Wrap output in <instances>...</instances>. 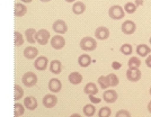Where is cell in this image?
Wrapping results in <instances>:
<instances>
[{"label":"cell","mask_w":151,"mask_h":117,"mask_svg":"<svg viewBox=\"0 0 151 117\" xmlns=\"http://www.w3.org/2000/svg\"><path fill=\"white\" fill-rule=\"evenodd\" d=\"M96 47H97V42L95 41L93 37L86 36L80 41V49L83 50V51H86V52L95 51Z\"/></svg>","instance_id":"1"},{"label":"cell","mask_w":151,"mask_h":117,"mask_svg":"<svg viewBox=\"0 0 151 117\" xmlns=\"http://www.w3.org/2000/svg\"><path fill=\"white\" fill-rule=\"evenodd\" d=\"M108 16L114 20H120V19L124 18L125 11L121 6L115 5V6H112L108 9Z\"/></svg>","instance_id":"2"},{"label":"cell","mask_w":151,"mask_h":117,"mask_svg":"<svg viewBox=\"0 0 151 117\" xmlns=\"http://www.w3.org/2000/svg\"><path fill=\"white\" fill-rule=\"evenodd\" d=\"M22 81L24 83V86L28 87V88H32L34 87L36 83H37V75L34 73V72H26L23 78H22Z\"/></svg>","instance_id":"3"},{"label":"cell","mask_w":151,"mask_h":117,"mask_svg":"<svg viewBox=\"0 0 151 117\" xmlns=\"http://www.w3.org/2000/svg\"><path fill=\"white\" fill-rule=\"evenodd\" d=\"M35 39L40 45H46L50 39V32L46 29H40L38 32H36Z\"/></svg>","instance_id":"4"},{"label":"cell","mask_w":151,"mask_h":117,"mask_svg":"<svg viewBox=\"0 0 151 117\" xmlns=\"http://www.w3.org/2000/svg\"><path fill=\"white\" fill-rule=\"evenodd\" d=\"M121 31L125 35H132L133 33L137 31V25L132 20H125L121 26Z\"/></svg>","instance_id":"5"},{"label":"cell","mask_w":151,"mask_h":117,"mask_svg":"<svg viewBox=\"0 0 151 117\" xmlns=\"http://www.w3.org/2000/svg\"><path fill=\"white\" fill-rule=\"evenodd\" d=\"M53 31L58 34H65L68 32V26L65 24V22L62 19H58L53 23Z\"/></svg>","instance_id":"6"},{"label":"cell","mask_w":151,"mask_h":117,"mask_svg":"<svg viewBox=\"0 0 151 117\" xmlns=\"http://www.w3.org/2000/svg\"><path fill=\"white\" fill-rule=\"evenodd\" d=\"M126 78L131 82H137L141 79V71L139 69H131L129 68L126 71Z\"/></svg>","instance_id":"7"},{"label":"cell","mask_w":151,"mask_h":117,"mask_svg":"<svg viewBox=\"0 0 151 117\" xmlns=\"http://www.w3.org/2000/svg\"><path fill=\"white\" fill-rule=\"evenodd\" d=\"M51 46L55 50H61L65 45V39L61 35H55L51 38Z\"/></svg>","instance_id":"8"},{"label":"cell","mask_w":151,"mask_h":117,"mask_svg":"<svg viewBox=\"0 0 151 117\" xmlns=\"http://www.w3.org/2000/svg\"><path fill=\"white\" fill-rule=\"evenodd\" d=\"M95 37L99 41H105L109 37V29L105 26H99L95 31Z\"/></svg>","instance_id":"9"},{"label":"cell","mask_w":151,"mask_h":117,"mask_svg":"<svg viewBox=\"0 0 151 117\" xmlns=\"http://www.w3.org/2000/svg\"><path fill=\"white\" fill-rule=\"evenodd\" d=\"M119 98V95L115 90H106L103 93V100L107 104H114Z\"/></svg>","instance_id":"10"},{"label":"cell","mask_w":151,"mask_h":117,"mask_svg":"<svg viewBox=\"0 0 151 117\" xmlns=\"http://www.w3.org/2000/svg\"><path fill=\"white\" fill-rule=\"evenodd\" d=\"M47 63H49L47 57L38 56L37 59H35V61H34V68L38 71H44L45 69L47 68Z\"/></svg>","instance_id":"11"},{"label":"cell","mask_w":151,"mask_h":117,"mask_svg":"<svg viewBox=\"0 0 151 117\" xmlns=\"http://www.w3.org/2000/svg\"><path fill=\"white\" fill-rule=\"evenodd\" d=\"M49 90H50L51 93H57L59 91H61V89H62V83H61V81L57 79V78H53V79H51L49 81Z\"/></svg>","instance_id":"12"},{"label":"cell","mask_w":151,"mask_h":117,"mask_svg":"<svg viewBox=\"0 0 151 117\" xmlns=\"http://www.w3.org/2000/svg\"><path fill=\"white\" fill-rule=\"evenodd\" d=\"M58 104V98L54 95H46L43 98V105L46 108H53Z\"/></svg>","instance_id":"13"},{"label":"cell","mask_w":151,"mask_h":117,"mask_svg":"<svg viewBox=\"0 0 151 117\" xmlns=\"http://www.w3.org/2000/svg\"><path fill=\"white\" fill-rule=\"evenodd\" d=\"M24 106L25 108H27L28 111H35L37 108V100L35 97L29 96V97H26L24 99Z\"/></svg>","instance_id":"14"},{"label":"cell","mask_w":151,"mask_h":117,"mask_svg":"<svg viewBox=\"0 0 151 117\" xmlns=\"http://www.w3.org/2000/svg\"><path fill=\"white\" fill-rule=\"evenodd\" d=\"M137 53H138L139 56L141 57H145L147 55H149L151 52V49L147 45V44H139L137 46Z\"/></svg>","instance_id":"15"},{"label":"cell","mask_w":151,"mask_h":117,"mask_svg":"<svg viewBox=\"0 0 151 117\" xmlns=\"http://www.w3.org/2000/svg\"><path fill=\"white\" fill-rule=\"evenodd\" d=\"M38 55V50L34 46H28L24 50V56L28 60H32V59H35L36 56Z\"/></svg>","instance_id":"16"},{"label":"cell","mask_w":151,"mask_h":117,"mask_svg":"<svg viewBox=\"0 0 151 117\" xmlns=\"http://www.w3.org/2000/svg\"><path fill=\"white\" fill-rule=\"evenodd\" d=\"M50 71L54 74H60L62 71V64L59 60H53L50 63Z\"/></svg>","instance_id":"17"},{"label":"cell","mask_w":151,"mask_h":117,"mask_svg":"<svg viewBox=\"0 0 151 117\" xmlns=\"http://www.w3.org/2000/svg\"><path fill=\"white\" fill-rule=\"evenodd\" d=\"M69 81L71 85H75V86H77V85H80L82 81V75L79 72H71V73L69 74Z\"/></svg>","instance_id":"18"},{"label":"cell","mask_w":151,"mask_h":117,"mask_svg":"<svg viewBox=\"0 0 151 117\" xmlns=\"http://www.w3.org/2000/svg\"><path fill=\"white\" fill-rule=\"evenodd\" d=\"M83 93L86 95H97L98 93V87L95 85L94 82H88L85 88H83Z\"/></svg>","instance_id":"19"},{"label":"cell","mask_w":151,"mask_h":117,"mask_svg":"<svg viewBox=\"0 0 151 117\" xmlns=\"http://www.w3.org/2000/svg\"><path fill=\"white\" fill-rule=\"evenodd\" d=\"M78 63L81 68H87L91 64V57L88 54H81L78 59Z\"/></svg>","instance_id":"20"},{"label":"cell","mask_w":151,"mask_h":117,"mask_svg":"<svg viewBox=\"0 0 151 117\" xmlns=\"http://www.w3.org/2000/svg\"><path fill=\"white\" fill-rule=\"evenodd\" d=\"M86 10V5L83 2H80V1H77L72 5V11L75 15H81L83 14Z\"/></svg>","instance_id":"21"},{"label":"cell","mask_w":151,"mask_h":117,"mask_svg":"<svg viewBox=\"0 0 151 117\" xmlns=\"http://www.w3.org/2000/svg\"><path fill=\"white\" fill-rule=\"evenodd\" d=\"M27 11V8H26L25 5H23V4H15V16L16 17H23L24 15L26 14Z\"/></svg>","instance_id":"22"},{"label":"cell","mask_w":151,"mask_h":117,"mask_svg":"<svg viewBox=\"0 0 151 117\" xmlns=\"http://www.w3.org/2000/svg\"><path fill=\"white\" fill-rule=\"evenodd\" d=\"M35 35H36V31L34 29V28H28V29H26L25 32V36H26V39H27V42L31 44H34L36 42V39H35Z\"/></svg>","instance_id":"23"},{"label":"cell","mask_w":151,"mask_h":117,"mask_svg":"<svg viewBox=\"0 0 151 117\" xmlns=\"http://www.w3.org/2000/svg\"><path fill=\"white\" fill-rule=\"evenodd\" d=\"M83 114L86 115L87 117H91L95 115V113H96V107H95L93 104H87V105L83 106Z\"/></svg>","instance_id":"24"},{"label":"cell","mask_w":151,"mask_h":117,"mask_svg":"<svg viewBox=\"0 0 151 117\" xmlns=\"http://www.w3.org/2000/svg\"><path fill=\"white\" fill-rule=\"evenodd\" d=\"M129 68L131 69H139L140 68V65H141V60L138 59V57H135V56H133L131 57L130 60H129Z\"/></svg>","instance_id":"25"},{"label":"cell","mask_w":151,"mask_h":117,"mask_svg":"<svg viewBox=\"0 0 151 117\" xmlns=\"http://www.w3.org/2000/svg\"><path fill=\"white\" fill-rule=\"evenodd\" d=\"M98 85L101 86V89H107L108 87H111L109 85V80H108V77H104V75H101L98 78Z\"/></svg>","instance_id":"26"},{"label":"cell","mask_w":151,"mask_h":117,"mask_svg":"<svg viewBox=\"0 0 151 117\" xmlns=\"http://www.w3.org/2000/svg\"><path fill=\"white\" fill-rule=\"evenodd\" d=\"M121 53L122 54H124V55H130V54H132V45L131 44H129V43H125V44H123L122 46H121Z\"/></svg>","instance_id":"27"},{"label":"cell","mask_w":151,"mask_h":117,"mask_svg":"<svg viewBox=\"0 0 151 117\" xmlns=\"http://www.w3.org/2000/svg\"><path fill=\"white\" fill-rule=\"evenodd\" d=\"M14 89H15V96H14V99L17 101V100H19V99L24 96V90H23V88H20V86H18V85H15Z\"/></svg>","instance_id":"28"},{"label":"cell","mask_w":151,"mask_h":117,"mask_svg":"<svg viewBox=\"0 0 151 117\" xmlns=\"http://www.w3.org/2000/svg\"><path fill=\"white\" fill-rule=\"evenodd\" d=\"M111 114H112L111 108L107 107V106H104V107H101V109H99V111H98V117H109Z\"/></svg>","instance_id":"29"},{"label":"cell","mask_w":151,"mask_h":117,"mask_svg":"<svg viewBox=\"0 0 151 117\" xmlns=\"http://www.w3.org/2000/svg\"><path fill=\"white\" fill-rule=\"evenodd\" d=\"M14 108H15V116H22V115H24V113H25V106L16 103L15 106H14Z\"/></svg>","instance_id":"30"},{"label":"cell","mask_w":151,"mask_h":117,"mask_svg":"<svg viewBox=\"0 0 151 117\" xmlns=\"http://www.w3.org/2000/svg\"><path fill=\"white\" fill-rule=\"evenodd\" d=\"M15 35V46H22L24 44V38H23V35L19 33V32H15L14 33Z\"/></svg>","instance_id":"31"},{"label":"cell","mask_w":151,"mask_h":117,"mask_svg":"<svg viewBox=\"0 0 151 117\" xmlns=\"http://www.w3.org/2000/svg\"><path fill=\"white\" fill-rule=\"evenodd\" d=\"M135 10H137V5L135 4H133V2H127V4H125L124 11L126 14H134Z\"/></svg>","instance_id":"32"},{"label":"cell","mask_w":151,"mask_h":117,"mask_svg":"<svg viewBox=\"0 0 151 117\" xmlns=\"http://www.w3.org/2000/svg\"><path fill=\"white\" fill-rule=\"evenodd\" d=\"M108 77V80H109V85H111V87H116L117 85H119V78H117V75L114 73H111L107 75Z\"/></svg>","instance_id":"33"},{"label":"cell","mask_w":151,"mask_h":117,"mask_svg":"<svg viewBox=\"0 0 151 117\" xmlns=\"http://www.w3.org/2000/svg\"><path fill=\"white\" fill-rule=\"evenodd\" d=\"M115 117H131V114L127 111H125V109H121V111L116 113Z\"/></svg>","instance_id":"34"},{"label":"cell","mask_w":151,"mask_h":117,"mask_svg":"<svg viewBox=\"0 0 151 117\" xmlns=\"http://www.w3.org/2000/svg\"><path fill=\"white\" fill-rule=\"evenodd\" d=\"M89 100L93 103V104H99L101 103V98H96L94 95H89Z\"/></svg>","instance_id":"35"},{"label":"cell","mask_w":151,"mask_h":117,"mask_svg":"<svg viewBox=\"0 0 151 117\" xmlns=\"http://www.w3.org/2000/svg\"><path fill=\"white\" fill-rule=\"evenodd\" d=\"M145 64H147V67H148V68L151 69V55H149L147 59H145Z\"/></svg>","instance_id":"36"},{"label":"cell","mask_w":151,"mask_h":117,"mask_svg":"<svg viewBox=\"0 0 151 117\" xmlns=\"http://www.w3.org/2000/svg\"><path fill=\"white\" fill-rule=\"evenodd\" d=\"M113 67H114V69H120L121 68V64H120V63H117V62H114Z\"/></svg>","instance_id":"37"},{"label":"cell","mask_w":151,"mask_h":117,"mask_svg":"<svg viewBox=\"0 0 151 117\" xmlns=\"http://www.w3.org/2000/svg\"><path fill=\"white\" fill-rule=\"evenodd\" d=\"M135 5H137V6L143 5V0H135Z\"/></svg>","instance_id":"38"},{"label":"cell","mask_w":151,"mask_h":117,"mask_svg":"<svg viewBox=\"0 0 151 117\" xmlns=\"http://www.w3.org/2000/svg\"><path fill=\"white\" fill-rule=\"evenodd\" d=\"M148 111L151 114V101H149V104H148Z\"/></svg>","instance_id":"39"},{"label":"cell","mask_w":151,"mask_h":117,"mask_svg":"<svg viewBox=\"0 0 151 117\" xmlns=\"http://www.w3.org/2000/svg\"><path fill=\"white\" fill-rule=\"evenodd\" d=\"M22 2H24V4H29V2H32L33 0H20Z\"/></svg>","instance_id":"40"},{"label":"cell","mask_w":151,"mask_h":117,"mask_svg":"<svg viewBox=\"0 0 151 117\" xmlns=\"http://www.w3.org/2000/svg\"><path fill=\"white\" fill-rule=\"evenodd\" d=\"M70 117H81V115H79V114H72V115H71V116Z\"/></svg>","instance_id":"41"},{"label":"cell","mask_w":151,"mask_h":117,"mask_svg":"<svg viewBox=\"0 0 151 117\" xmlns=\"http://www.w3.org/2000/svg\"><path fill=\"white\" fill-rule=\"evenodd\" d=\"M67 2H69V4H72V2H75L76 0H65Z\"/></svg>","instance_id":"42"},{"label":"cell","mask_w":151,"mask_h":117,"mask_svg":"<svg viewBox=\"0 0 151 117\" xmlns=\"http://www.w3.org/2000/svg\"><path fill=\"white\" fill-rule=\"evenodd\" d=\"M40 1H42V2H49L51 0H40Z\"/></svg>","instance_id":"43"},{"label":"cell","mask_w":151,"mask_h":117,"mask_svg":"<svg viewBox=\"0 0 151 117\" xmlns=\"http://www.w3.org/2000/svg\"><path fill=\"white\" fill-rule=\"evenodd\" d=\"M149 43H150V45H151V37L149 38Z\"/></svg>","instance_id":"44"},{"label":"cell","mask_w":151,"mask_h":117,"mask_svg":"<svg viewBox=\"0 0 151 117\" xmlns=\"http://www.w3.org/2000/svg\"><path fill=\"white\" fill-rule=\"evenodd\" d=\"M149 93H150V95H151V87H150V90H149Z\"/></svg>","instance_id":"45"},{"label":"cell","mask_w":151,"mask_h":117,"mask_svg":"<svg viewBox=\"0 0 151 117\" xmlns=\"http://www.w3.org/2000/svg\"><path fill=\"white\" fill-rule=\"evenodd\" d=\"M15 117H19V116H15Z\"/></svg>","instance_id":"46"}]
</instances>
